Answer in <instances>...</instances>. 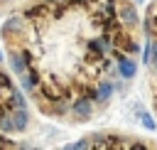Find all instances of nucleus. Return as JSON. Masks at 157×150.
Returning <instances> with one entry per match:
<instances>
[{
    "instance_id": "6",
    "label": "nucleus",
    "mask_w": 157,
    "mask_h": 150,
    "mask_svg": "<svg viewBox=\"0 0 157 150\" xmlns=\"http://www.w3.org/2000/svg\"><path fill=\"white\" fill-rule=\"evenodd\" d=\"M137 113H140V120H142V125H145L147 130H155V128H157V123L152 120V116H150V113H147L142 106H137Z\"/></svg>"
},
{
    "instance_id": "3",
    "label": "nucleus",
    "mask_w": 157,
    "mask_h": 150,
    "mask_svg": "<svg viewBox=\"0 0 157 150\" xmlns=\"http://www.w3.org/2000/svg\"><path fill=\"white\" fill-rule=\"evenodd\" d=\"M93 113H96V106H93L91 98H78V101L71 103V108H69L71 123H88V120L93 118Z\"/></svg>"
},
{
    "instance_id": "8",
    "label": "nucleus",
    "mask_w": 157,
    "mask_h": 150,
    "mask_svg": "<svg viewBox=\"0 0 157 150\" xmlns=\"http://www.w3.org/2000/svg\"><path fill=\"white\" fill-rule=\"evenodd\" d=\"M0 61H5V54H2V52H0Z\"/></svg>"
},
{
    "instance_id": "7",
    "label": "nucleus",
    "mask_w": 157,
    "mask_h": 150,
    "mask_svg": "<svg viewBox=\"0 0 157 150\" xmlns=\"http://www.w3.org/2000/svg\"><path fill=\"white\" fill-rule=\"evenodd\" d=\"M7 2H12V0H0V5H7Z\"/></svg>"
},
{
    "instance_id": "2",
    "label": "nucleus",
    "mask_w": 157,
    "mask_h": 150,
    "mask_svg": "<svg viewBox=\"0 0 157 150\" xmlns=\"http://www.w3.org/2000/svg\"><path fill=\"white\" fill-rule=\"evenodd\" d=\"M15 106H27V101H25L22 91L12 84V79L7 76V71H5V66H2V61H0V123H2V118H5ZM0 148H17V143L0 130Z\"/></svg>"
},
{
    "instance_id": "5",
    "label": "nucleus",
    "mask_w": 157,
    "mask_h": 150,
    "mask_svg": "<svg viewBox=\"0 0 157 150\" xmlns=\"http://www.w3.org/2000/svg\"><path fill=\"white\" fill-rule=\"evenodd\" d=\"M120 20L128 25V27H137L140 25V15H137V7L132 5V2H128V0H120Z\"/></svg>"
},
{
    "instance_id": "1",
    "label": "nucleus",
    "mask_w": 157,
    "mask_h": 150,
    "mask_svg": "<svg viewBox=\"0 0 157 150\" xmlns=\"http://www.w3.org/2000/svg\"><path fill=\"white\" fill-rule=\"evenodd\" d=\"M0 34L17 44L34 74L32 101L54 118L88 98L105 79L118 76L132 34L120 20V0H32L12 15Z\"/></svg>"
},
{
    "instance_id": "4",
    "label": "nucleus",
    "mask_w": 157,
    "mask_h": 150,
    "mask_svg": "<svg viewBox=\"0 0 157 150\" xmlns=\"http://www.w3.org/2000/svg\"><path fill=\"white\" fill-rule=\"evenodd\" d=\"M135 74H137V57L125 54V57L118 61V76H120L123 81H130V79H135Z\"/></svg>"
},
{
    "instance_id": "9",
    "label": "nucleus",
    "mask_w": 157,
    "mask_h": 150,
    "mask_svg": "<svg viewBox=\"0 0 157 150\" xmlns=\"http://www.w3.org/2000/svg\"><path fill=\"white\" fill-rule=\"evenodd\" d=\"M137 2H140V0H137Z\"/></svg>"
}]
</instances>
